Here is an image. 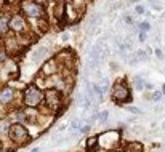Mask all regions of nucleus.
Wrapping results in <instances>:
<instances>
[{
	"label": "nucleus",
	"mask_w": 165,
	"mask_h": 152,
	"mask_svg": "<svg viewBox=\"0 0 165 152\" xmlns=\"http://www.w3.org/2000/svg\"><path fill=\"white\" fill-rule=\"evenodd\" d=\"M112 98L114 101H117V103H123V101H130V91L127 85H123V83H116V87H114V91H112Z\"/></svg>",
	"instance_id": "obj_1"
},
{
	"label": "nucleus",
	"mask_w": 165,
	"mask_h": 152,
	"mask_svg": "<svg viewBox=\"0 0 165 152\" xmlns=\"http://www.w3.org/2000/svg\"><path fill=\"white\" fill-rule=\"evenodd\" d=\"M35 2H37V3H42V2H43V0H35Z\"/></svg>",
	"instance_id": "obj_23"
},
{
	"label": "nucleus",
	"mask_w": 165,
	"mask_h": 152,
	"mask_svg": "<svg viewBox=\"0 0 165 152\" xmlns=\"http://www.w3.org/2000/svg\"><path fill=\"white\" fill-rule=\"evenodd\" d=\"M47 99L50 101V106H56L59 104V93L55 91V90H50V91H47Z\"/></svg>",
	"instance_id": "obj_6"
},
{
	"label": "nucleus",
	"mask_w": 165,
	"mask_h": 152,
	"mask_svg": "<svg viewBox=\"0 0 165 152\" xmlns=\"http://www.w3.org/2000/svg\"><path fill=\"white\" fill-rule=\"evenodd\" d=\"M45 56H47V48L42 47V48H39L37 51H34L32 59H34V61H40L42 58H45Z\"/></svg>",
	"instance_id": "obj_9"
},
{
	"label": "nucleus",
	"mask_w": 165,
	"mask_h": 152,
	"mask_svg": "<svg viewBox=\"0 0 165 152\" xmlns=\"http://www.w3.org/2000/svg\"><path fill=\"white\" fill-rule=\"evenodd\" d=\"M79 125H80V120H74V122L71 123L72 130H77V128H79Z\"/></svg>",
	"instance_id": "obj_15"
},
{
	"label": "nucleus",
	"mask_w": 165,
	"mask_h": 152,
	"mask_svg": "<svg viewBox=\"0 0 165 152\" xmlns=\"http://www.w3.org/2000/svg\"><path fill=\"white\" fill-rule=\"evenodd\" d=\"M163 93H165V85H163Z\"/></svg>",
	"instance_id": "obj_26"
},
{
	"label": "nucleus",
	"mask_w": 165,
	"mask_h": 152,
	"mask_svg": "<svg viewBox=\"0 0 165 152\" xmlns=\"http://www.w3.org/2000/svg\"><path fill=\"white\" fill-rule=\"evenodd\" d=\"M144 40H146V34L141 32V34H140V42H144Z\"/></svg>",
	"instance_id": "obj_22"
},
{
	"label": "nucleus",
	"mask_w": 165,
	"mask_h": 152,
	"mask_svg": "<svg viewBox=\"0 0 165 152\" xmlns=\"http://www.w3.org/2000/svg\"><path fill=\"white\" fill-rule=\"evenodd\" d=\"M32 152H39V149H32Z\"/></svg>",
	"instance_id": "obj_24"
},
{
	"label": "nucleus",
	"mask_w": 165,
	"mask_h": 152,
	"mask_svg": "<svg viewBox=\"0 0 165 152\" xmlns=\"http://www.w3.org/2000/svg\"><path fill=\"white\" fill-rule=\"evenodd\" d=\"M0 149H2V144H0Z\"/></svg>",
	"instance_id": "obj_27"
},
{
	"label": "nucleus",
	"mask_w": 165,
	"mask_h": 152,
	"mask_svg": "<svg viewBox=\"0 0 165 152\" xmlns=\"http://www.w3.org/2000/svg\"><path fill=\"white\" fill-rule=\"evenodd\" d=\"M92 88H93V93H95V94H96V96H98L99 99L103 98V93H104V91H103V88H101L99 85H96V83H95V85H93Z\"/></svg>",
	"instance_id": "obj_12"
},
{
	"label": "nucleus",
	"mask_w": 165,
	"mask_h": 152,
	"mask_svg": "<svg viewBox=\"0 0 165 152\" xmlns=\"http://www.w3.org/2000/svg\"><path fill=\"white\" fill-rule=\"evenodd\" d=\"M90 59H92L93 66H98V63H99V48L98 47H95L92 50V53H90Z\"/></svg>",
	"instance_id": "obj_8"
},
{
	"label": "nucleus",
	"mask_w": 165,
	"mask_h": 152,
	"mask_svg": "<svg viewBox=\"0 0 165 152\" xmlns=\"http://www.w3.org/2000/svg\"><path fill=\"white\" fill-rule=\"evenodd\" d=\"M156 56L159 59H163V53H162V50H156Z\"/></svg>",
	"instance_id": "obj_18"
},
{
	"label": "nucleus",
	"mask_w": 165,
	"mask_h": 152,
	"mask_svg": "<svg viewBox=\"0 0 165 152\" xmlns=\"http://www.w3.org/2000/svg\"><path fill=\"white\" fill-rule=\"evenodd\" d=\"M24 11H26V15H29V16H40L42 15V7L37 2H27L24 5Z\"/></svg>",
	"instance_id": "obj_4"
},
{
	"label": "nucleus",
	"mask_w": 165,
	"mask_h": 152,
	"mask_svg": "<svg viewBox=\"0 0 165 152\" xmlns=\"http://www.w3.org/2000/svg\"><path fill=\"white\" fill-rule=\"evenodd\" d=\"M136 13H138V15H143V13H144V8H143V7H136Z\"/></svg>",
	"instance_id": "obj_20"
},
{
	"label": "nucleus",
	"mask_w": 165,
	"mask_h": 152,
	"mask_svg": "<svg viewBox=\"0 0 165 152\" xmlns=\"http://www.w3.org/2000/svg\"><path fill=\"white\" fill-rule=\"evenodd\" d=\"M10 138L13 139V141L16 143H21V141H24V139H27V131H26V128L19 125V123H16V125H11L10 128Z\"/></svg>",
	"instance_id": "obj_3"
},
{
	"label": "nucleus",
	"mask_w": 165,
	"mask_h": 152,
	"mask_svg": "<svg viewBox=\"0 0 165 152\" xmlns=\"http://www.w3.org/2000/svg\"><path fill=\"white\" fill-rule=\"evenodd\" d=\"M130 2H138V0H130Z\"/></svg>",
	"instance_id": "obj_25"
},
{
	"label": "nucleus",
	"mask_w": 165,
	"mask_h": 152,
	"mask_svg": "<svg viewBox=\"0 0 165 152\" xmlns=\"http://www.w3.org/2000/svg\"><path fill=\"white\" fill-rule=\"evenodd\" d=\"M136 88H138V90H141V88H143V80H141V78H136Z\"/></svg>",
	"instance_id": "obj_17"
},
{
	"label": "nucleus",
	"mask_w": 165,
	"mask_h": 152,
	"mask_svg": "<svg viewBox=\"0 0 165 152\" xmlns=\"http://www.w3.org/2000/svg\"><path fill=\"white\" fill-rule=\"evenodd\" d=\"M10 27L11 29H15V31H21L22 27H24V22H22L21 16H15V18L11 19V22H10Z\"/></svg>",
	"instance_id": "obj_7"
},
{
	"label": "nucleus",
	"mask_w": 165,
	"mask_h": 152,
	"mask_svg": "<svg viewBox=\"0 0 165 152\" xmlns=\"http://www.w3.org/2000/svg\"><path fill=\"white\" fill-rule=\"evenodd\" d=\"M42 93L39 91L37 88H34V87H29L26 90V93H24V103L27 106H37L39 103L42 101Z\"/></svg>",
	"instance_id": "obj_2"
},
{
	"label": "nucleus",
	"mask_w": 165,
	"mask_h": 152,
	"mask_svg": "<svg viewBox=\"0 0 165 152\" xmlns=\"http://www.w3.org/2000/svg\"><path fill=\"white\" fill-rule=\"evenodd\" d=\"M128 111H130V112H133V114H140V112H141L140 109H135V107H128Z\"/></svg>",
	"instance_id": "obj_21"
},
{
	"label": "nucleus",
	"mask_w": 165,
	"mask_h": 152,
	"mask_svg": "<svg viewBox=\"0 0 165 152\" xmlns=\"http://www.w3.org/2000/svg\"><path fill=\"white\" fill-rule=\"evenodd\" d=\"M160 96H162V93H154V94H152V101H159Z\"/></svg>",
	"instance_id": "obj_19"
},
{
	"label": "nucleus",
	"mask_w": 165,
	"mask_h": 152,
	"mask_svg": "<svg viewBox=\"0 0 165 152\" xmlns=\"http://www.w3.org/2000/svg\"><path fill=\"white\" fill-rule=\"evenodd\" d=\"M95 117H96V119H98L101 123H104V122L107 120V117H109V112H107V111H103V112H99V114L95 115Z\"/></svg>",
	"instance_id": "obj_10"
},
{
	"label": "nucleus",
	"mask_w": 165,
	"mask_h": 152,
	"mask_svg": "<svg viewBox=\"0 0 165 152\" xmlns=\"http://www.w3.org/2000/svg\"><path fill=\"white\" fill-rule=\"evenodd\" d=\"M96 141H98V138H96V136L90 138V139H88V143H87V147H88L90 150H92V149L95 147V146H96Z\"/></svg>",
	"instance_id": "obj_13"
},
{
	"label": "nucleus",
	"mask_w": 165,
	"mask_h": 152,
	"mask_svg": "<svg viewBox=\"0 0 165 152\" xmlns=\"http://www.w3.org/2000/svg\"><path fill=\"white\" fill-rule=\"evenodd\" d=\"M11 98H13V91L10 88H5L0 91V103L2 104H7L8 101H11Z\"/></svg>",
	"instance_id": "obj_5"
},
{
	"label": "nucleus",
	"mask_w": 165,
	"mask_h": 152,
	"mask_svg": "<svg viewBox=\"0 0 165 152\" xmlns=\"http://www.w3.org/2000/svg\"><path fill=\"white\" fill-rule=\"evenodd\" d=\"M88 130H90V125H83V127L79 128V131H80V133H87Z\"/></svg>",
	"instance_id": "obj_16"
},
{
	"label": "nucleus",
	"mask_w": 165,
	"mask_h": 152,
	"mask_svg": "<svg viewBox=\"0 0 165 152\" xmlns=\"http://www.w3.org/2000/svg\"><path fill=\"white\" fill-rule=\"evenodd\" d=\"M149 22H141V24H140V31L141 32H147V31H149Z\"/></svg>",
	"instance_id": "obj_14"
},
{
	"label": "nucleus",
	"mask_w": 165,
	"mask_h": 152,
	"mask_svg": "<svg viewBox=\"0 0 165 152\" xmlns=\"http://www.w3.org/2000/svg\"><path fill=\"white\" fill-rule=\"evenodd\" d=\"M135 59H136V61H146V59H147V55H146V51H143V50L136 51V55H135Z\"/></svg>",
	"instance_id": "obj_11"
}]
</instances>
